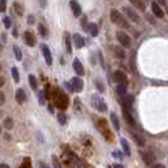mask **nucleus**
I'll return each mask as SVG.
<instances>
[{"mask_svg":"<svg viewBox=\"0 0 168 168\" xmlns=\"http://www.w3.org/2000/svg\"><path fill=\"white\" fill-rule=\"evenodd\" d=\"M74 42H75V46L77 48H82L83 44H85V40H83L82 36H80V34H75L74 36Z\"/></svg>","mask_w":168,"mask_h":168,"instance_id":"nucleus-16","label":"nucleus"},{"mask_svg":"<svg viewBox=\"0 0 168 168\" xmlns=\"http://www.w3.org/2000/svg\"><path fill=\"white\" fill-rule=\"evenodd\" d=\"M3 22H4L5 28H10V27H11V20H10V18H9V17H4Z\"/></svg>","mask_w":168,"mask_h":168,"instance_id":"nucleus-32","label":"nucleus"},{"mask_svg":"<svg viewBox=\"0 0 168 168\" xmlns=\"http://www.w3.org/2000/svg\"><path fill=\"white\" fill-rule=\"evenodd\" d=\"M69 6H71V9H72L74 15H75L76 18H78V17L81 15V13H82L80 4L76 2V0H71V2H69Z\"/></svg>","mask_w":168,"mask_h":168,"instance_id":"nucleus-9","label":"nucleus"},{"mask_svg":"<svg viewBox=\"0 0 168 168\" xmlns=\"http://www.w3.org/2000/svg\"><path fill=\"white\" fill-rule=\"evenodd\" d=\"M14 10H15V13L18 14V15H23V13H24V10H23V6L18 3V2H15V3H14Z\"/></svg>","mask_w":168,"mask_h":168,"instance_id":"nucleus-26","label":"nucleus"},{"mask_svg":"<svg viewBox=\"0 0 168 168\" xmlns=\"http://www.w3.org/2000/svg\"><path fill=\"white\" fill-rule=\"evenodd\" d=\"M52 162H53L54 168H61V164H60V162L57 161V157H52Z\"/></svg>","mask_w":168,"mask_h":168,"instance_id":"nucleus-33","label":"nucleus"},{"mask_svg":"<svg viewBox=\"0 0 168 168\" xmlns=\"http://www.w3.org/2000/svg\"><path fill=\"white\" fill-rule=\"evenodd\" d=\"M87 32H90V34L92 36V37H96L97 36V32H99V27H97L95 23H90L89 25H87V29H86Z\"/></svg>","mask_w":168,"mask_h":168,"instance_id":"nucleus-18","label":"nucleus"},{"mask_svg":"<svg viewBox=\"0 0 168 168\" xmlns=\"http://www.w3.org/2000/svg\"><path fill=\"white\" fill-rule=\"evenodd\" d=\"M116 92L121 96H124L125 94H127V83H118L116 86Z\"/></svg>","mask_w":168,"mask_h":168,"instance_id":"nucleus-22","label":"nucleus"},{"mask_svg":"<svg viewBox=\"0 0 168 168\" xmlns=\"http://www.w3.org/2000/svg\"><path fill=\"white\" fill-rule=\"evenodd\" d=\"M13 51H14V54H15V58L17 61H22L23 58V56H22V51L18 46H13Z\"/></svg>","mask_w":168,"mask_h":168,"instance_id":"nucleus-23","label":"nucleus"},{"mask_svg":"<svg viewBox=\"0 0 168 168\" xmlns=\"http://www.w3.org/2000/svg\"><path fill=\"white\" fill-rule=\"evenodd\" d=\"M113 156H114V157H118V158H121V153H120V152H114Z\"/></svg>","mask_w":168,"mask_h":168,"instance_id":"nucleus-39","label":"nucleus"},{"mask_svg":"<svg viewBox=\"0 0 168 168\" xmlns=\"http://www.w3.org/2000/svg\"><path fill=\"white\" fill-rule=\"evenodd\" d=\"M74 69H75V72H76L78 76H83V75H85V69H83V66H82V63H81L77 58L74 60Z\"/></svg>","mask_w":168,"mask_h":168,"instance_id":"nucleus-12","label":"nucleus"},{"mask_svg":"<svg viewBox=\"0 0 168 168\" xmlns=\"http://www.w3.org/2000/svg\"><path fill=\"white\" fill-rule=\"evenodd\" d=\"M123 13H124L125 15H127L132 22H134V23H139V20H141V19H139L138 14H136L133 9H130V8H128V6H124V8H123Z\"/></svg>","mask_w":168,"mask_h":168,"instance_id":"nucleus-4","label":"nucleus"},{"mask_svg":"<svg viewBox=\"0 0 168 168\" xmlns=\"http://www.w3.org/2000/svg\"><path fill=\"white\" fill-rule=\"evenodd\" d=\"M152 11H153V14H154L157 18H164V11L162 10V8L156 2L152 3Z\"/></svg>","mask_w":168,"mask_h":168,"instance_id":"nucleus-10","label":"nucleus"},{"mask_svg":"<svg viewBox=\"0 0 168 168\" xmlns=\"http://www.w3.org/2000/svg\"><path fill=\"white\" fill-rule=\"evenodd\" d=\"M81 24H82V28L83 29H87V25H86V18H82V22H81Z\"/></svg>","mask_w":168,"mask_h":168,"instance_id":"nucleus-35","label":"nucleus"},{"mask_svg":"<svg viewBox=\"0 0 168 168\" xmlns=\"http://www.w3.org/2000/svg\"><path fill=\"white\" fill-rule=\"evenodd\" d=\"M38 31H39V33H40V36L43 37V38H47V36H48V31L46 29V27L43 25V24H38Z\"/></svg>","mask_w":168,"mask_h":168,"instance_id":"nucleus-24","label":"nucleus"},{"mask_svg":"<svg viewBox=\"0 0 168 168\" xmlns=\"http://www.w3.org/2000/svg\"><path fill=\"white\" fill-rule=\"evenodd\" d=\"M147 2H148V0H147Z\"/></svg>","mask_w":168,"mask_h":168,"instance_id":"nucleus-48","label":"nucleus"},{"mask_svg":"<svg viewBox=\"0 0 168 168\" xmlns=\"http://www.w3.org/2000/svg\"><path fill=\"white\" fill-rule=\"evenodd\" d=\"M0 168H10L8 164H5V163H2V164H0Z\"/></svg>","mask_w":168,"mask_h":168,"instance_id":"nucleus-42","label":"nucleus"},{"mask_svg":"<svg viewBox=\"0 0 168 168\" xmlns=\"http://www.w3.org/2000/svg\"><path fill=\"white\" fill-rule=\"evenodd\" d=\"M114 168H124L121 164H114Z\"/></svg>","mask_w":168,"mask_h":168,"instance_id":"nucleus-43","label":"nucleus"},{"mask_svg":"<svg viewBox=\"0 0 168 168\" xmlns=\"http://www.w3.org/2000/svg\"><path fill=\"white\" fill-rule=\"evenodd\" d=\"M129 2H130L135 8H138L141 11H145V4H144L143 0H129Z\"/></svg>","mask_w":168,"mask_h":168,"instance_id":"nucleus-17","label":"nucleus"},{"mask_svg":"<svg viewBox=\"0 0 168 168\" xmlns=\"http://www.w3.org/2000/svg\"><path fill=\"white\" fill-rule=\"evenodd\" d=\"M132 136H133V139H134L135 143H136L139 147H144V145H145V141H144L143 136L138 135V134H134V133H132Z\"/></svg>","mask_w":168,"mask_h":168,"instance_id":"nucleus-20","label":"nucleus"},{"mask_svg":"<svg viewBox=\"0 0 168 168\" xmlns=\"http://www.w3.org/2000/svg\"><path fill=\"white\" fill-rule=\"evenodd\" d=\"M6 10V0H0V13H4Z\"/></svg>","mask_w":168,"mask_h":168,"instance_id":"nucleus-31","label":"nucleus"},{"mask_svg":"<svg viewBox=\"0 0 168 168\" xmlns=\"http://www.w3.org/2000/svg\"><path fill=\"white\" fill-rule=\"evenodd\" d=\"M110 19H111V22H113L114 24H116L120 28H125V29H128V28L130 27L129 23L127 22V19L123 17V14L119 13V10H116V9H113L110 11Z\"/></svg>","mask_w":168,"mask_h":168,"instance_id":"nucleus-1","label":"nucleus"},{"mask_svg":"<svg viewBox=\"0 0 168 168\" xmlns=\"http://www.w3.org/2000/svg\"><path fill=\"white\" fill-rule=\"evenodd\" d=\"M38 99H39V104L40 105H44V92L43 91L38 92Z\"/></svg>","mask_w":168,"mask_h":168,"instance_id":"nucleus-30","label":"nucleus"},{"mask_svg":"<svg viewBox=\"0 0 168 168\" xmlns=\"http://www.w3.org/2000/svg\"><path fill=\"white\" fill-rule=\"evenodd\" d=\"M4 82H5V80H4V77H2V76H0V87H2V86L4 85Z\"/></svg>","mask_w":168,"mask_h":168,"instance_id":"nucleus-40","label":"nucleus"},{"mask_svg":"<svg viewBox=\"0 0 168 168\" xmlns=\"http://www.w3.org/2000/svg\"><path fill=\"white\" fill-rule=\"evenodd\" d=\"M28 78H29V83H31V87L32 90H37V80H36V76L34 75H29L28 76Z\"/></svg>","mask_w":168,"mask_h":168,"instance_id":"nucleus-25","label":"nucleus"},{"mask_svg":"<svg viewBox=\"0 0 168 168\" xmlns=\"http://www.w3.org/2000/svg\"><path fill=\"white\" fill-rule=\"evenodd\" d=\"M92 105H94V107H95L96 110L101 111V113H105L106 109H107V105H106V103L104 101V99H103L101 96H97V95H94V96H92Z\"/></svg>","mask_w":168,"mask_h":168,"instance_id":"nucleus-2","label":"nucleus"},{"mask_svg":"<svg viewBox=\"0 0 168 168\" xmlns=\"http://www.w3.org/2000/svg\"><path fill=\"white\" fill-rule=\"evenodd\" d=\"M110 119H111V123H113V125H114V129H115V130H119V129H120V123H119L118 115H116L115 113H111V114H110Z\"/></svg>","mask_w":168,"mask_h":168,"instance_id":"nucleus-19","label":"nucleus"},{"mask_svg":"<svg viewBox=\"0 0 168 168\" xmlns=\"http://www.w3.org/2000/svg\"><path fill=\"white\" fill-rule=\"evenodd\" d=\"M123 115H124V118H125V121H127L130 127H135V120H134V118H133V115H132V113L129 111V109L128 107H125L124 105H123Z\"/></svg>","mask_w":168,"mask_h":168,"instance_id":"nucleus-7","label":"nucleus"},{"mask_svg":"<svg viewBox=\"0 0 168 168\" xmlns=\"http://www.w3.org/2000/svg\"><path fill=\"white\" fill-rule=\"evenodd\" d=\"M4 136H5V139H6V141H10V138H11V136H10L9 134H5Z\"/></svg>","mask_w":168,"mask_h":168,"instance_id":"nucleus-45","label":"nucleus"},{"mask_svg":"<svg viewBox=\"0 0 168 168\" xmlns=\"http://www.w3.org/2000/svg\"><path fill=\"white\" fill-rule=\"evenodd\" d=\"M116 39L119 40V43H120L123 47L129 48V47L132 46V39H130V37H129L127 33L121 32V31H118V32H116Z\"/></svg>","mask_w":168,"mask_h":168,"instance_id":"nucleus-3","label":"nucleus"},{"mask_svg":"<svg viewBox=\"0 0 168 168\" xmlns=\"http://www.w3.org/2000/svg\"><path fill=\"white\" fill-rule=\"evenodd\" d=\"M28 23H29V24H33V23H34V18H33V15H29V17H28Z\"/></svg>","mask_w":168,"mask_h":168,"instance_id":"nucleus-38","label":"nucleus"},{"mask_svg":"<svg viewBox=\"0 0 168 168\" xmlns=\"http://www.w3.org/2000/svg\"><path fill=\"white\" fill-rule=\"evenodd\" d=\"M39 164H40V167H42V168H48V167H47L44 163H39Z\"/></svg>","mask_w":168,"mask_h":168,"instance_id":"nucleus-46","label":"nucleus"},{"mask_svg":"<svg viewBox=\"0 0 168 168\" xmlns=\"http://www.w3.org/2000/svg\"><path fill=\"white\" fill-rule=\"evenodd\" d=\"M11 76H13L14 82H18V81H19V72H18L17 67H13V68H11Z\"/></svg>","mask_w":168,"mask_h":168,"instance_id":"nucleus-28","label":"nucleus"},{"mask_svg":"<svg viewBox=\"0 0 168 168\" xmlns=\"http://www.w3.org/2000/svg\"><path fill=\"white\" fill-rule=\"evenodd\" d=\"M120 143H121V147H123V150H124L125 154H127V156H130V147H129L128 142L125 141L124 138H121V139H120Z\"/></svg>","mask_w":168,"mask_h":168,"instance_id":"nucleus-21","label":"nucleus"},{"mask_svg":"<svg viewBox=\"0 0 168 168\" xmlns=\"http://www.w3.org/2000/svg\"><path fill=\"white\" fill-rule=\"evenodd\" d=\"M141 156H142V158H143V161H144V163L145 164H153V162H154V156L152 154V153H149V152H142L141 153Z\"/></svg>","mask_w":168,"mask_h":168,"instance_id":"nucleus-13","label":"nucleus"},{"mask_svg":"<svg viewBox=\"0 0 168 168\" xmlns=\"http://www.w3.org/2000/svg\"><path fill=\"white\" fill-rule=\"evenodd\" d=\"M158 5H162V6H166L167 5V3H166V0H157L156 2Z\"/></svg>","mask_w":168,"mask_h":168,"instance_id":"nucleus-36","label":"nucleus"},{"mask_svg":"<svg viewBox=\"0 0 168 168\" xmlns=\"http://www.w3.org/2000/svg\"><path fill=\"white\" fill-rule=\"evenodd\" d=\"M13 127H14V121H13V119L11 118H6L5 120H4V128H6V129H13Z\"/></svg>","mask_w":168,"mask_h":168,"instance_id":"nucleus-27","label":"nucleus"},{"mask_svg":"<svg viewBox=\"0 0 168 168\" xmlns=\"http://www.w3.org/2000/svg\"><path fill=\"white\" fill-rule=\"evenodd\" d=\"M40 48H42V52H43L46 63H47V65H52V53H51L48 46H47V44H42Z\"/></svg>","mask_w":168,"mask_h":168,"instance_id":"nucleus-8","label":"nucleus"},{"mask_svg":"<svg viewBox=\"0 0 168 168\" xmlns=\"http://www.w3.org/2000/svg\"><path fill=\"white\" fill-rule=\"evenodd\" d=\"M4 100H5V97H4V94H3V92H0V105H2V104L4 103Z\"/></svg>","mask_w":168,"mask_h":168,"instance_id":"nucleus-37","label":"nucleus"},{"mask_svg":"<svg viewBox=\"0 0 168 168\" xmlns=\"http://www.w3.org/2000/svg\"><path fill=\"white\" fill-rule=\"evenodd\" d=\"M57 119H58V121H60L61 124H66V116H65L63 114H58Z\"/></svg>","mask_w":168,"mask_h":168,"instance_id":"nucleus-34","label":"nucleus"},{"mask_svg":"<svg viewBox=\"0 0 168 168\" xmlns=\"http://www.w3.org/2000/svg\"><path fill=\"white\" fill-rule=\"evenodd\" d=\"M113 77H114V81L118 82V83H127L128 82L127 75H125L121 69H116V71L113 74Z\"/></svg>","mask_w":168,"mask_h":168,"instance_id":"nucleus-6","label":"nucleus"},{"mask_svg":"<svg viewBox=\"0 0 168 168\" xmlns=\"http://www.w3.org/2000/svg\"><path fill=\"white\" fill-rule=\"evenodd\" d=\"M15 99H17V103H18V104H24V103H25V100H27V95H25L24 90L19 89V90L17 91V94H15Z\"/></svg>","mask_w":168,"mask_h":168,"instance_id":"nucleus-14","label":"nucleus"},{"mask_svg":"<svg viewBox=\"0 0 168 168\" xmlns=\"http://www.w3.org/2000/svg\"><path fill=\"white\" fill-rule=\"evenodd\" d=\"M24 40H25V43L29 47H34L36 46V37L33 36L32 32H25L24 33Z\"/></svg>","mask_w":168,"mask_h":168,"instance_id":"nucleus-11","label":"nucleus"},{"mask_svg":"<svg viewBox=\"0 0 168 168\" xmlns=\"http://www.w3.org/2000/svg\"><path fill=\"white\" fill-rule=\"evenodd\" d=\"M0 67H2V66H0Z\"/></svg>","mask_w":168,"mask_h":168,"instance_id":"nucleus-49","label":"nucleus"},{"mask_svg":"<svg viewBox=\"0 0 168 168\" xmlns=\"http://www.w3.org/2000/svg\"><path fill=\"white\" fill-rule=\"evenodd\" d=\"M114 54H115V57H118V58H120V60H124V58H125V52H124L123 47L114 46Z\"/></svg>","mask_w":168,"mask_h":168,"instance_id":"nucleus-15","label":"nucleus"},{"mask_svg":"<svg viewBox=\"0 0 168 168\" xmlns=\"http://www.w3.org/2000/svg\"><path fill=\"white\" fill-rule=\"evenodd\" d=\"M48 109H49V113H53V106L52 105H48Z\"/></svg>","mask_w":168,"mask_h":168,"instance_id":"nucleus-44","label":"nucleus"},{"mask_svg":"<svg viewBox=\"0 0 168 168\" xmlns=\"http://www.w3.org/2000/svg\"><path fill=\"white\" fill-rule=\"evenodd\" d=\"M69 87H72V90L76 92H81L83 89V81L80 77H74L71 83H69Z\"/></svg>","mask_w":168,"mask_h":168,"instance_id":"nucleus-5","label":"nucleus"},{"mask_svg":"<svg viewBox=\"0 0 168 168\" xmlns=\"http://www.w3.org/2000/svg\"><path fill=\"white\" fill-rule=\"evenodd\" d=\"M66 49L68 53H72V48H71V40H69V36H66Z\"/></svg>","mask_w":168,"mask_h":168,"instance_id":"nucleus-29","label":"nucleus"},{"mask_svg":"<svg viewBox=\"0 0 168 168\" xmlns=\"http://www.w3.org/2000/svg\"><path fill=\"white\" fill-rule=\"evenodd\" d=\"M3 133V129H2V127H0V134H2Z\"/></svg>","mask_w":168,"mask_h":168,"instance_id":"nucleus-47","label":"nucleus"},{"mask_svg":"<svg viewBox=\"0 0 168 168\" xmlns=\"http://www.w3.org/2000/svg\"><path fill=\"white\" fill-rule=\"evenodd\" d=\"M152 168H166L163 164H156V166H153Z\"/></svg>","mask_w":168,"mask_h":168,"instance_id":"nucleus-41","label":"nucleus"}]
</instances>
